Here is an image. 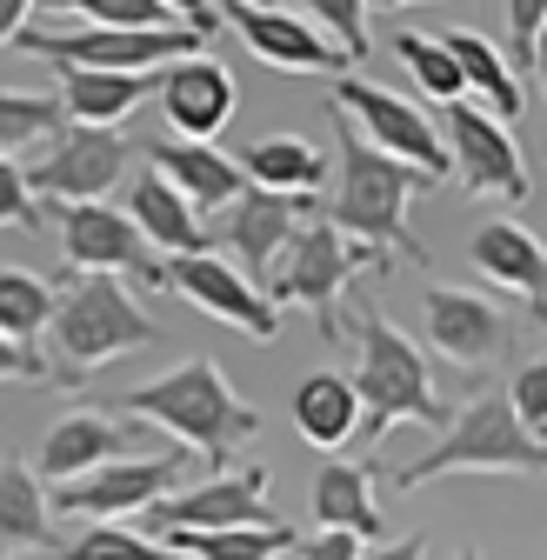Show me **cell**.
<instances>
[{
    "mask_svg": "<svg viewBox=\"0 0 547 560\" xmlns=\"http://www.w3.org/2000/svg\"><path fill=\"white\" fill-rule=\"evenodd\" d=\"M334 200H327V228H340L348 241L387 254V260H415V267H434V254L407 234V200L428 194L434 180L421 167H407L381 148H368L361 127L348 114H334Z\"/></svg>",
    "mask_w": 547,
    "mask_h": 560,
    "instance_id": "cell-1",
    "label": "cell"
},
{
    "mask_svg": "<svg viewBox=\"0 0 547 560\" xmlns=\"http://www.w3.org/2000/svg\"><path fill=\"white\" fill-rule=\"evenodd\" d=\"M120 413L167 428L187 454H208L214 474L228 467V454H234L241 441L260 434V413L228 387L221 361H208V354L181 361L174 374H161V381H148V387H127V394H120Z\"/></svg>",
    "mask_w": 547,
    "mask_h": 560,
    "instance_id": "cell-2",
    "label": "cell"
},
{
    "mask_svg": "<svg viewBox=\"0 0 547 560\" xmlns=\"http://www.w3.org/2000/svg\"><path fill=\"white\" fill-rule=\"evenodd\" d=\"M67 280H74V288L54 294V314H47V334H54L47 381L81 387L88 374H101V368H114V361L161 340L154 314L133 301L114 273H67Z\"/></svg>",
    "mask_w": 547,
    "mask_h": 560,
    "instance_id": "cell-3",
    "label": "cell"
},
{
    "mask_svg": "<svg viewBox=\"0 0 547 560\" xmlns=\"http://www.w3.org/2000/svg\"><path fill=\"white\" fill-rule=\"evenodd\" d=\"M354 334H361V374H354V394H361V428L354 441L381 447L400 420H421V428H447V400L434 394V374L421 361V347L407 340L381 307H354Z\"/></svg>",
    "mask_w": 547,
    "mask_h": 560,
    "instance_id": "cell-4",
    "label": "cell"
},
{
    "mask_svg": "<svg viewBox=\"0 0 547 560\" xmlns=\"http://www.w3.org/2000/svg\"><path fill=\"white\" fill-rule=\"evenodd\" d=\"M447 474H547V441H534L514 407H508V387H488V394H474L447 428L441 441L415 460V467H400L394 487H434Z\"/></svg>",
    "mask_w": 547,
    "mask_h": 560,
    "instance_id": "cell-5",
    "label": "cell"
},
{
    "mask_svg": "<svg viewBox=\"0 0 547 560\" xmlns=\"http://www.w3.org/2000/svg\"><path fill=\"white\" fill-rule=\"evenodd\" d=\"M387 267H394L387 254H374V247L348 241L340 228L314 221V228H294V241L274 254V267L260 273V294L274 307H307L321 340H348L340 334V294H348V280L387 273Z\"/></svg>",
    "mask_w": 547,
    "mask_h": 560,
    "instance_id": "cell-6",
    "label": "cell"
},
{
    "mask_svg": "<svg viewBox=\"0 0 547 560\" xmlns=\"http://www.w3.org/2000/svg\"><path fill=\"white\" fill-rule=\"evenodd\" d=\"M14 47L54 67H107V74H148V67L208 54L194 27H74V34H21Z\"/></svg>",
    "mask_w": 547,
    "mask_h": 560,
    "instance_id": "cell-7",
    "label": "cell"
},
{
    "mask_svg": "<svg viewBox=\"0 0 547 560\" xmlns=\"http://www.w3.org/2000/svg\"><path fill=\"white\" fill-rule=\"evenodd\" d=\"M133 161V140L120 127H81V120H60L47 133L40 161L27 167L34 200H107L114 180H127Z\"/></svg>",
    "mask_w": 547,
    "mask_h": 560,
    "instance_id": "cell-8",
    "label": "cell"
},
{
    "mask_svg": "<svg viewBox=\"0 0 547 560\" xmlns=\"http://www.w3.org/2000/svg\"><path fill=\"white\" fill-rule=\"evenodd\" d=\"M54 221H60L67 273H141L148 288H167L154 247L141 241V228H133L120 207H107V200H54Z\"/></svg>",
    "mask_w": 547,
    "mask_h": 560,
    "instance_id": "cell-9",
    "label": "cell"
},
{
    "mask_svg": "<svg viewBox=\"0 0 547 560\" xmlns=\"http://www.w3.org/2000/svg\"><path fill=\"white\" fill-rule=\"evenodd\" d=\"M334 114H348V120L361 127L368 148H381V154H394V161H407V167H421V174L441 187L447 148H441V127H434L415 101H400V94H387V88H374V81H334Z\"/></svg>",
    "mask_w": 547,
    "mask_h": 560,
    "instance_id": "cell-10",
    "label": "cell"
},
{
    "mask_svg": "<svg viewBox=\"0 0 547 560\" xmlns=\"http://www.w3.org/2000/svg\"><path fill=\"white\" fill-rule=\"evenodd\" d=\"M441 148H447V174H461V187L474 200H527V161L514 148L508 120H494L488 107H447L441 127Z\"/></svg>",
    "mask_w": 547,
    "mask_h": 560,
    "instance_id": "cell-11",
    "label": "cell"
},
{
    "mask_svg": "<svg viewBox=\"0 0 547 560\" xmlns=\"http://www.w3.org/2000/svg\"><path fill=\"white\" fill-rule=\"evenodd\" d=\"M181 474H187V447H167V454H120V460L88 467L81 480H60L54 508H60V514H81V521H120V514H141L148 501H161L167 487H181Z\"/></svg>",
    "mask_w": 547,
    "mask_h": 560,
    "instance_id": "cell-12",
    "label": "cell"
},
{
    "mask_svg": "<svg viewBox=\"0 0 547 560\" xmlns=\"http://www.w3.org/2000/svg\"><path fill=\"white\" fill-rule=\"evenodd\" d=\"M161 273H167V294H181L187 307H200L208 320L241 327L247 340H274V334H281V307H274L234 260H221L214 247L208 254H174V260H161Z\"/></svg>",
    "mask_w": 547,
    "mask_h": 560,
    "instance_id": "cell-13",
    "label": "cell"
},
{
    "mask_svg": "<svg viewBox=\"0 0 547 560\" xmlns=\"http://www.w3.org/2000/svg\"><path fill=\"white\" fill-rule=\"evenodd\" d=\"M267 487H274V474H267V460H247V467H221V474H208L200 487H167L161 501H148L141 514L161 527V534H200V527H254V521H274L267 514Z\"/></svg>",
    "mask_w": 547,
    "mask_h": 560,
    "instance_id": "cell-14",
    "label": "cell"
},
{
    "mask_svg": "<svg viewBox=\"0 0 547 560\" xmlns=\"http://www.w3.org/2000/svg\"><path fill=\"white\" fill-rule=\"evenodd\" d=\"M221 27H234L241 47L260 67H274V74H340V67H354L294 8H247V0H234V8H221Z\"/></svg>",
    "mask_w": 547,
    "mask_h": 560,
    "instance_id": "cell-15",
    "label": "cell"
},
{
    "mask_svg": "<svg viewBox=\"0 0 547 560\" xmlns=\"http://www.w3.org/2000/svg\"><path fill=\"white\" fill-rule=\"evenodd\" d=\"M154 94H161V114L174 120L181 140H214L228 120H234V74L214 60V54H187V60H167L154 74Z\"/></svg>",
    "mask_w": 547,
    "mask_h": 560,
    "instance_id": "cell-16",
    "label": "cell"
},
{
    "mask_svg": "<svg viewBox=\"0 0 547 560\" xmlns=\"http://www.w3.org/2000/svg\"><path fill=\"white\" fill-rule=\"evenodd\" d=\"M221 241H228V254H234V267L260 288V273L274 267V254H281L288 241H294V228L314 214V200L307 194H267V187H247L234 207H221Z\"/></svg>",
    "mask_w": 547,
    "mask_h": 560,
    "instance_id": "cell-17",
    "label": "cell"
},
{
    "mask_svg": "<svg viewBox=\"0 0 547 560\" xmlns=\"http://www.w3.org/2000/svg\"><path fill=\"white\" fill-rule=\"evenodd\" d=\"M421 314H428V340H434V354L461 361V368H488L508 354V314L481 294H461V288H428L421 294Z\"/></svg>",
    "mask_w": 547,
    "mask_h": 560,
    "instance_id": "cell-18",
    "label": "cell"
},
{
    "mask_svg": "<svg viewBox=\"0 0 547 560\" xmlns=\"http://www.w3.org/2000/svg\"><path fill=\"white\" fill-rule=\"evenodd\" d=\"M148 167L167 174V180L187 194L194 214H214V207H234V200L247 194L241 161L221 154L214 140H181V133H174V140H154V148H148Z\"/></svg>",
    "mask_w": 547,
    "mask_h": 560,
    "instance_id": "cell-19",
    "label": "cell"
},
{
    "mask_svg": "<svg viewBox=\"0 0 547 560\" xmlns=\"http://www.w3.org/2000/svg\"><path fill=\"white\" fill-rule=\"evenodd\" d=\"M120 214L141 228L148 247H167V254H208V228H200V214L187 207V194L167 180V174H133L127 180V207Z\"/></svg>",
    "mask_w": 547,
    "mask_h": 560,
    "instance_id": "cell-20",
    "label": "cell"
},
{
    "mask_svg": "<svg viewBox=\"0 0 547 560\" xmlns=\"http://www.w3.org/2000/svg\"><path fill=\"white\" fill-rule=\"evenodd\" d=\"M127 447H133V434L120 428L114 413L81 407V413H60L54 428H47V441H40V474H47V480H81L88 467L120 460Z\"/></svg>",
    "mask_w": 547,
    "mask_h": 560,
    "instance_id": "cell-21",
    "label": "cell"
},
{
    "mask_svg": "<svg viewBox=\"0 0 547 560\" xmlns=\"http://www.w3.org/2000/svg\"><path fill=\"white\" fill-rule=\"evenodd\" d=\"M307 508H314V527H340L354 540H387V514L374 501V474L354 467V460H327L307 487Z\"/></svg>",
    "mask_w": 547,
    "mask_h": 560,
    "instance_id": "cell-22",
    "label": "cell"
},
{
    "mask_svg": "<svg viewBox=\"0 0 547 560\" xmlns=\"http://www.w3.org/2000/svg\"><path fill=\"white\" fill-rule=\"evenodd\" d=\"M154 74H107V67H60V120H81V127H120L133 107L154 94Z\"/></svg>",
    "mask_w": 547,
    "mask_h": 560,
    "instance_id": "cell-23",
    "label": "cell"
},
{
    "mask_svg": "<svg viewBox=\"0 0 547 560\" xmlns=\"http://www.w3.org/2000/svg\"><path fill=\"white\" fill-rule=\"evenodd\" d=\"M474 273L534 301L547 288V241H534L521 221H481L474 228Z\"/></svg>",
    "mask_w": 547,
    "mask_h": 560,
    "instance_id": "cell-24",
    "label": "cell"
},
{
    "mask_svg": "<svg viewBox=\"0 0 547 560\" xmlns=\"http://www.w3.org/2000/svg\"><path fill=\"white\" fill-rule=\"evenodd\" d=\"M354 428H361V394H354L348 374H327L321 368V374H307L294 387V434L307 447H348Z\"/></svg>",
    "mask_w": 547,
    "mask_h": 560,
    "instance_id": "cell-25",
    "label": "cell"
},
{
    "mask_svg": "<svg viewBox=\"0 0 547 560\" xmlns=\"http://www.w3.org/2000/svg\"><path fill=\"white\" fill-rule=\"evenodd\" d=\"M441 40H447V54L461 67V81L474 88V107H488L494 120H514L521 114V74H514V60L488 34H474V27H447Z\"/></svg>",
    "mask_w": 547,
    "mask_h": 560,
    "instance_id": "cell-26",
    "label": "cell"
},
{
    "mask_svg": "<svg viewBox=\"0 0 547 560\" xmlns=\"http://www.w3.org/2000/svg\"><path fill=\"white\" fill-rule=\"evenodd\" d=\"M241 174H247V187H267V194H321V180H327V154L314 148V140H301V133H267V140H254V148L241 154Z\"/></svg>",
    "mask_w": 547,
    "mask_h": 560,
    "instance_id": "cell-27",
    "label": "cell"
},
{
    "mask_svg": "<svg viewBox=\"0 0 547 560\" xmlns=\"http://www.w3.org/2000/svg\"><path fill=\"white\" fill-rule=\"evenodd\" d=\"M47 547H60V540H54L40 474L27 460H8L0 467V553H47Z\"/></svg>",
    "mask_w": 547,
    "mask_h": 560,
    "instance_id": "cell-28",
    "label": "cell"
},
{
    "mask_svg": "<svg viewBox=\"0 0 547 560\" xmlns=\"http://www.w3.org/2000/svg\"><path fill=\"white\" fill-rule=\"evenodd\" d=\"M187 560H281L294 553V527L281 521H254V527H200V534H161Z\"/></svg>",
    "mask_w": 547,
    "mask_h": 560,
    "instance_id": "cell-29",
    "label": "cell"
},
{
    "mask_svg": "<svg viewBox=\"0 0 547 560\" xmlns=\"http://www.w3.org/2000/svg\"><path fill=\"white\" fill-rule=\"evenodd\" d=\"M394 60L407 67V81H415L421 94H434V101H467V81H461V67H454V54H447V40L441 34H415V27H400L394 34Z\"/></svg>",
    "mask_w": 547,
    "mask_h": 560,
    "instance_id": "cell-30",
    "label": "cell"
},
{
    "mask_svg": "<svg viewBox=\"0 0 547 560\" xmlns=\"http://www.w3.org/2000/svg\"><path fill=\"white\" fill-rule=\"evenodd\" d=\"M47 314H54V288H47V280L27 273V267H0V334L34 347L47 334Z\"/></svg>",
    "mask_w": 547,
    "mask_h": 560,
    "instance_id": "cell-31",
    "label": "cell"
},
{
    "mask_svg": "<svg viewBox=\"0 0 547 560\" xmlns=\"http://www.w3.org/2000/svg\"><path fill=\"white\" fill-rule=\"evenodd\" d=\"M40 560H187V553L167 540H148V534H127L114 521H94L81 540H67L60 553H40Z\"/></svg>",
    "mask_w": 547,
    "mask_h": 560,
    "instance_id": "cell-32",
    "label": "cell"
},
{
    "mask_svg": "<svg viewBox=\"0 0 547 560\" xmlns=\"http://www.w3.org/2000/svg\"><path fill=\"white\" fill-rule=\"evenodd\" d=\"M60 127V94H21L0 88V154L27 148V140H47Z\"/></svg>",
    "mask_w": 547,
    "mask_h": 560,
    "instance_id": "cell-33",
    "label": "cell"
},
{
    "mask_svg": "<svg viewBox=\"0 0 547 560\" xmlns=\"http://www.w3.org/2000/svg\"><path fill=\"white\" fill-rule=\"evenodd\" d=\"M294 14H314V27L348 60H368V0H294Z\"/></svg>",
    "mask_w": 547,
    "mask_h": 560,
    "instance_id": "cell-34",
    "label": "cell"
},
{
    "mask_svg": "<svg viewBox=\"0 0 547 560\" xmlns=\"http://www.w3.org/2000/svg\"><path fill=\"white\" fill-rule=\"evenodd\" d=\"M54 14H81L88 27H181L161 0H47Z\"/></svg>",
    "mask_w": 547,
    "mask_h": 560,
    "instance_id": "cell-35",
    "label": "cell"
},
{
    "mask_svg": "<svg viewBox=\"0 0 547 560\" xmlns=\"http://www.w3.org/2000/svg\"><path fill=\"white\" fill-rule=\"evenodd\" d=\"M508 407H514V420H521L534 441H547V361H527L508 381Z\"/></svg>",
    "mask_w": 547,
    "mask_h": 560,
    "instance_id": "cell-36",
    "label": "cell"
},
{
    "mask_svg": "<svg viewBox=\"0 0 547 560\" xmlns=\"http://www.w3.org/2000/svg\"><path fill=\"white\" fill-rule=\"evenodd\" d=\"M0 228H40V200L27 187V167H14V154H0Z\"/></svg>",
    "mask_w": 547,
    "mask_h": 560,
    "instance_id": "cell-37",
    "label": "cell"
},
{
    "mask_svg": "<svg viewBox=\"0 0 547 560\" xmlns=\"http://www.w3.org/2000/svg\"><path fill=\"white\" fill-rule=\"evenodd\" d=\"M540 27H547V0H508V60H514V74H527V54H534Z\"/></svg>",
    "mask_w": 547,
    "mask_h": 560,
    "instance_id": "cell-38",
    "label": "cell"
},
{
    "mask_svg": "<svg viewBox=\"0 0 547 560\" xmlns=\"http://www.w3.org/2000/svg\"><path fill=\"white\" fill-rule=\"evenodd\" d=\"M0 381H47V361L34 354V347H21V340L0 334Z\"/></svg>",
    "mask_w": 547,
    "mask_h": 560,
    "instance_id": "cell-39",
    "label": "cell"
},
{
    "mask_svg": "<svg viewBox=\"0 0 547 560\" xmlns=\"http://www.w3.org/2000/svg\"><path fill=\"white\" fill-rule=\"evenodd\" d=\"M161 8H167L181 27H194L200 40H214V34H221V8H214V0H161Z\"/></svg>",
    "mask_w": 547,
    "mask_h": 560,
    "instance_id": "cell-40",
    "label": "cell"
},
{
    "mask_svg": "<svg viewBox=\"0 0 547 560\" xmlns=\"http://www.w3.org/2000/svg\"><path fill=\"white\" fill-rule=\"evenodd\" d=\"M294 560H361V540L340 534V527H321L314 547H294Z\"/></svg>",
    "mask_w": 547,
    "mask_h": 560,
    "instance_id": "cell-41",
    "label": "cell"
},
{
    "mask_svg": "<svg viewBox=\"0 0 547 560\" xmlns=\"http://www.w3.org/2000/svg\"><path fill=\"white\" fill-rule=\"evenodd\" d=\"M361 560H428V534H407V540H381V547H361Z\"/></svg>",
    "mask_w": 547,
    "mask_h": 560,
    "instance_id": "cell-42",
    "label": "cell"
},
{
    "mask_svg": "<svg viewBox=\"0 0 547 560\" xmlns=\"http://www.w3.org/2000/svg\"><path fill=\"white\" fill-rule=\"evenodd\" d=\"M40 8V0H0V47H14L27 34V14Z\"/></svg>",
    "mask_w": 547,
    "mask_h": 560,
    "instance_id": "cell-43",
    "label": "cell"
},
{
    "mask_svg": "<svg viewBox=\"0 0 547 560\" xmlns=\"http://www.w3.org/2000/svg\"><path fill=\"white\" fill-rule=\"evenodd\" d=\"M527 67H534V81H540V94H547V27L534 34V54H527Z\"/></svg>",
    "mask_w": 547,
    "mask_h": 560,
    "instance_id": "cell-44",
    "label": "cell"
},
{
    "mask_svg": "<svg viewBox=\"0 0 547 560\" xmlns=\"http://www.w3.org/2000/svg\"><path fill=\"white\" fill-rule=\"evenodd\" d=\"M534 320H540V327H547V288H540V294H534Z\"/></svg>",
    "mask_w": 547,
    "mask_h": 560,
    "instance_id": "cell-45",
    "label": "cell"
},
{
    "mask_svg": "<svg viewBox=\"0 0 547 560\" xmlns=\"http://www.w3.org/2000/svg\"><path fill=\"white\" fill-rule=\"evenodd\" d=\"M454 560H481V547H467V553H454Z\"/></svg>",
    "mask_w": 547,
    "mask_h": 560,
    "instance_id": "cell-46",
    "label": "cell"
},
{
    "mask_svg": "<svg viewBox=\"0 0 547 560\" xmlns=\"http://www.w3.org/2000/svg\"><path fill=\"white\" fill-rule=\"evenodd\" d=\"M374 8H407V0H374Z\"/></svg>",
    "mask_w": 547,
    "mask_h": 560,
    "instance_id": "cell-47",
    "label": "cell"
},
{
    "mask_svg": "<svg viewBox=\"0 0 547 560\" xmlns=\"http://www.w3.org/2000/svg\"><path fill=\"white\" fill-rule=\"evenodd\" d=\"M247 8H274V0H247Z\"/></svg>",
    "mask_w": 547,
    "mask_h": 560,
    "instance_id": "cell-48",
    "label": "cell"
},
{
    "mask_svg": "<svg viewBox=\"0 0 547 560\" xmlns=\"http://www.w3.org/2000/svg\"><path fill=\"white\" fill-rule=\"evenodd\" d=\"M281 560H294V553H281Z\"/></svg>",
    "mask_w": 547,
    "mask_h": 560,
    "instance_id": "cell-49",
    "label": "cell"
}]
</instances>
